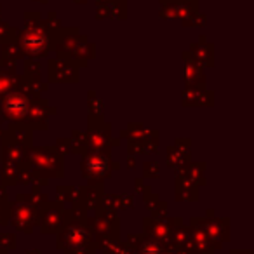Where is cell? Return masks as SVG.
Returning <instances> with one entry per match:
<instances>
[{
    "mask_svg": "<svg viewBox=\"0 0 254 254\" xmlns=\"http://www.w3.org/2000/svg\"><path fill=\"white\" fill-rule=\"evenodd\" d=\"M7 110L9 112H12V113H23L26 110V103L23 101L21 98H18V96H14V98H11L9 99V103H7Z\"/></svg>",
    "mask_w": 254,
    "mask_h": 254,
    "instance_id": "cell-1",
    "label": "cell"
}]
</instances>
